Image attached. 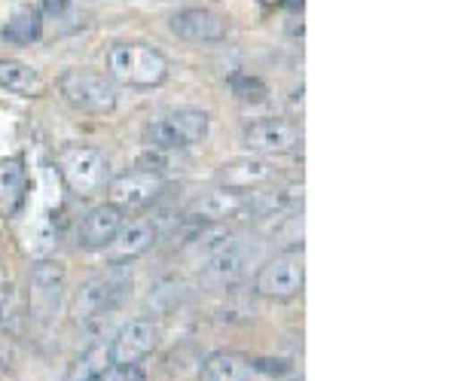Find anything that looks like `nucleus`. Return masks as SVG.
I'll use <instances>...</instances> for the list:
<instances>
[{"mask_svg": "<svg viewBox=\"0 0 458 381\" xmlns=\"http://www.w3.org/2000/svg\"><path fill=\"white\" fill-rule=\"evenodd\" d=\"M107 77L135 89H153L168 77V58L150 43H116L107 53Z\"/></svg>", "mask_w": 458, "mask_h": 381, "instance_id": "1", "label": "nucleus"}, {"mask_svg": "<svg viewBox=\"0 0 458 381\" xmlns=\"http://www.w3.org/2000/svg\"><path fill=\"white\" fill-rule=\"evenodd\" d=\"M58 92L77 113L89 116H107L116 110V83L107 73L73 68L58 77Z\"/></svg>", "mask_w": 458, "mask_h": 381, "instance_id": "2", "label": "nucleus"}, {"mask_svg": "<svg viewBox=\"0 0 458 381\" xmlns=\"http://www.w3.org/2000/svg\"><path fill=\"white\" fill-rule=\"evenodd\" d=\"M208 128H211V120L205 110L183 107V110H174V113L162 116V120L147 122L144 141L150 144L153 150H187V146L205 141Z\"/></svg>", "mask_w": 458, "mask_h": 381, "instance_id": "3", "label": "nucleus"}, {"mask_svg": "<svg viewBox=\"0 0 458 381\" xmlns=\"http://www.w3.org/2000/svg\"><path fill=\"white\" fill-rule=\"evenodd\" d=\"M302 287H306L302 247L276 253L260 272H257V281H254V290L260 293L263 299H272V302H291V299L300 296Z\"/></svg>", "mask_w": 458, "mask_h": 381, "instance_id": "4", "label": "nucleus"}, {"mask_svg": "<svg viewBox=\"0 0 458 381\" xmlns=\"http://www.w3.org/2000/svg\"><path fill=\"white\" fill-rule=\"evenodd\" d=\"M58 171H62L64 183L73 195L86 199V195H95L105 189L107 183V162L101 156V150L95 146H86V144H73V146H64L58 153Z\"/></svg>", "mask_w": 458, "mask_h": 381, "instance_id": "5", "label": "nucleus"}, {"mask_svg": "<svg viewBox=\"0 0 458 381\" xmlns=\"http://www.w3.org/2000/svg\"><path fill=\"white\" fill-rule=\"evenodd\" d=\"M131 290V275L123 266H114L105 275H92L80 284L77 299H73V311L80 318H98L105 311H114L123 305V299Z\"/></svg>", "mask_w": 458, "mask_h": 381, "instance_id": "6", "label": "nucleus"}, {"mask_svg": "<svg viewBox=\"0 0 458 381\" xmlns=\"http://www.w3.org/2000/svg\"><path fill=\"white\" fill-rule=\"evenodd\" d=\"M242 141L254 156H287L302 144V128L282 116H266V120L250 122Z\"/></svg>", "mask_w": 458, "mask_h": 381, "instance_id": "7", "label": "nucleus"}, {"mask_svg": "<svg viewBox=\"0 0 458 381\" xmlns=\"http://www.w3.org/2000/svg\"><path fill=\"white\" fill-rule=\"evenodd\" d=\"M159 345V327L147 318H135L116 329V335L107 345L110 366H135L144 357H150Z\"/></svg>", "mask_w": 458, "mask_h": 381, "instance_id": "8", "label": "nucleus"}, {"mask_svg": "<svg viewBox=\"0 0 458 381\" xmlns=\"http://www.w3.org/2000/svg\"><path fill=\"white\" fill-rule=\"evenodd\" d=\"M168 28L177 40L183 43H220L226 40V19L217 16L208 6H187V10H177L168 19Z\"/></svg>", "mask_w": 458, "mask_h": 381, "instance_id": "9", "label": "nucleus"}, {"mask_svg": "<svg viewBox=\"0 0 458 381\" xmlns=\"http://www.w3.org/2000/svg\"><path fill=\"white\" fill-rule=\"evenodd\" d=\"M162 186H165V183H162L159 174L129 171L107 183V202L114 204V208H120L123 214L125 211H141L162 193Z\"/></svg>", "mask_w": 458, "mask_h": 381, "instance_id": "10", "label": "nucleus"}, {"mask_svg": "<svg viewBox=\"0 0 458 381\" xmlns=\"http://www.w3.org/2000/svg\"><path fill=\"white\" fill-rule=\"evenodd\" d=\"M123 223H125V217L120 208H114L110 202L95 204V208H89L86 217L80 219L77 244L83 247V251H107Z\"/></svg>", "mask_w": 458, "mask_h": 381, "instance_id": "11", "label": "nucleus"}, {"mask_svg": "<svg viewBox=\"0 0 458 381\" xmlns=\"http://www.w3.org/2000/svg\"><path fill=\"white\" fill-rule=\"evenodd\" d=\"M248 272V251L235 241L217 247L202 260V281L208 287H233Z\"/></svg>", "mask_w": 458, "mask_h": 381, "instance_id": "12", "label": "nucleus"}, {"mask_svg": "<svg viewBox=\"0 0 458 381\" xmlns=\"http://www.w3.org/2000/svg\"><path fill=\"white\" fill-rule=\"evenodd\" d=\"M28 281H31V296H34L37 309L53 311L58 309V302H62L64 284H68V269H64V262L43 256V260H37L31 266V277H28Z\"/></svg>", "mask_w": 458, "mask_h": 381, "instance_id": "13", "label": "nucleus"}, {"mask_svg": "<svg viewBox=\"0 0 458 381\" xmlns=\"http://www.w3.org/2000/svg\"><path fill=\"white\" fill-rule=\"evenodd\" d=\"M157 241V226L150 219H129V223L120 226L116 238L110 241L107 253H110V262L114 266H123V262H131L138 260L141 253H147Z\"/></svg>", "mask_w": 458, "mask_h": 381, "instance_id": "14", "label": "nucleus"}, {"mask_svg": "<svg viewBox=\"0 0 458 381\" xmlns=\"http://www.w3.org/2000/svg\"><path fill=\"white\" fill-rule=\"evenodd\" d=\"M245 214V193H235V189H211V193L199 195L190 204L187 217L199 219V223H224L229 217Z\"/></svg>", "mask_w": 458, "mask_h": 381, "instance_id": "15", "label": "nucleus"}, {"mask_svg": "<svg viewBox=\"0 0 458 381\" xmlns=\"http://www.w3.org/2000/svg\"><path fill=\"white\" fill-rule=\"evenodd\" d=\"M217 180L224 189H235V193H250V189L263 186L272 180V168L260 156H239L233 162H224L217 171Z\"/></svg>", "mask_w": 458, "mask_h": 381, "instance_id": "16", "label": "nucleus"}, {"mask_svg": "<svg viewBox=\"0 0 458 381\" xmlns=\"http://www.w3.org/2000/svg\"><path fill=\"white\" fill-rule=\"evenodd\" d=\"M0 89L21 95V98H40L47 92V79L19 58H0Z\"/></svg>", "mask_w": 458, "mask_h": 381, "instance_id": "17", "label": "nucleus"}, {"mask_svg": "<svg viewBox=\"0 0 458 381\" xmlns=\"http://www.w3.org/2000/svg\"><path fill=\"white\" fill-rule=\"evenodd\" d=\"M25 186H28L25 162L19 156L0 159V214L4 217L16 214L21 202H25Z\"/></svg>", "mask_w": 458, "mask_h": 381, "instance_id": "18", "label": "nucleus"}, {"mask_svg": "<svg viewBox=\"0 0 458 381\" xmlns=\"http://www.w3.org/2000/svg\"><path fill=\"white\" fill-rule=\"evenodd\" d=\"M254 366L250 357L239 354V351H217L199 369V381H248Z\"/></svg>", "mask_w": 458, "mask_h": 381, "instance_id": "19", "label": "nucleus"}, {"mask_svg": "<svg viewBox=\"0 0 458 381\" xmlns=\"http://www.w3.org/2000/svg\"><path fill=\"white\" fill-rule=\"evenodd\" d=\"M43 37V16L37 12V6H25L16 16L4 25V40L13 46H31Z\"/></svg>", "mask_w": 458, "mask_h": 381, "instance_id": "20", "label": "nucleus"}, {"mask_svg": "<svg viewBox=\"0 0 458 381\" xmlns=\"http://www.w3.org/2000/svg\"><path fill=\"white\" fill-rule=\"evenodd\" d=\"M105 366H110L107 363V348H92L89 354H83L77 360V366L71 369V376H68V381H89L92 376H98Z\"/></svg>", "mask_w": 458, "mask_h": 381, "instance_id": "21", "label": "nucleus"}, {"mask_svg": "<svg viewBox=\"0 0 458 381\" xmlns=\"http://www.w3.org/2000/svg\"><path fill=\"white\" fill-rule=\"evenodd\" d=\"M233 92H235V98H242V101H266V95H269V89H266V83L263 79H257V77H235L233 79Z\"/></svg>", "mask_w": 458, "mask_h": 381, "instance_id": "22", "label": "nucleus"}, {"mask_svg": "<svg viewBox=\"0 0 458 381\" xmlns=\"http://www.w3.org/2000/svg\"><path fill=\"white\" fill-rule=\"evenodd\" d=\"M89 381H144V372L135 366H105L98 376H92Z\"/></svg>", "mask_w": 458, "mask_h": 381, "instance_id": "23", "label": "nucleus"}, {"mask_svg": "<svg viewBox=\"0 0 458 381\" xmlns=\"http://www.w3.org/2000/svg\"><path fill=\"white\" fill-rule=\"evenodd\" d=\"M37 12H40L43 19H62L71 12V0H40Z\"/></svg>", "mask_w": 458, "mask_h": 381, "instance_id": "24", "label": "nucleus"}, {"mask_svg": "<svg viewBox=\"0 0 458 381\" xmlns=\"http://www.w3.org/2000/svg\"><path fill=\"white\" fill-rule=\"evenodd\" d=\"M291 381H302V378H291Z\"/></svg>", "mask_w": 458, "mask_h": 381, "instance_id": "25", "label": "nucleus"}]
</instances>
